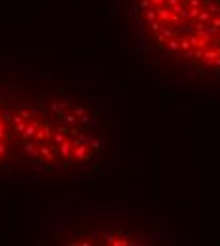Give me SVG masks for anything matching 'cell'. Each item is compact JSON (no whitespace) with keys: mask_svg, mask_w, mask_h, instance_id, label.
<instances>
[{"mask_svg":"<svg viewBox=\"0 0 220 246\" xmlns=\"http://www.w3.org/2000/svg\"><path fill=\"white\" fill-rule=\"evenodd\" d=\"M12 110L8 106H2L0 104V169H4V157L8 153V148L12 144L14 136H12Z\"/></svg>","mask_w":220,"mask_h":246,"instance_id":"cell-1","label":"cell"}]
</instances>
